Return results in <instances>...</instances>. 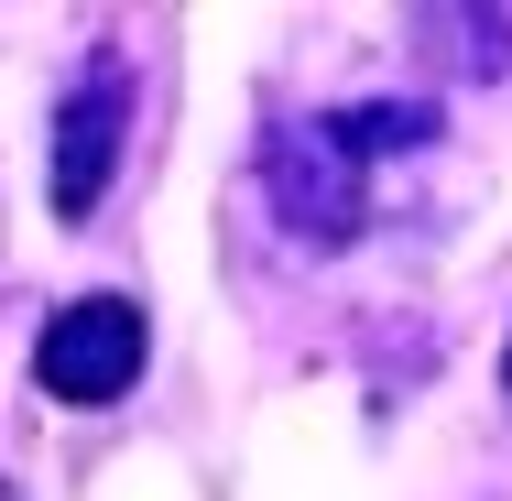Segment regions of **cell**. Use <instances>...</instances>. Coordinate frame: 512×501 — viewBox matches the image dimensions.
Wrapping results in <instances>:
<instances>
[{"label": "cell", "instance_id": "cell-2", "mask_svg": "<svg viewBox=\"0 0 512 501\" xmlns=\"http://www.w3.org/2000/svg\"><path fill=\"white\" fill-rule=\"evenodd\" d=\"M131 371H142V305L131 295H77L33 338V382L55 403H120Z\"/></svg>", "mask_w": 512, "mask_h": 501}, {"label": "cell", "instance_id": "cell-4", "mask_svg": "<svg viewBox=\"0 0 512 501\" xmlns=\"http://www.w3.org/2000/svg\"><path fill=\"white\" fill-rule=\"evenodd\" d=\"M502 382H512V349H502Z\"/></svg>", "mask_w": 512, "mask_h": 501}, {"label": "cell", "instance_id": "cell-3", "mask_svg": "<svg viewBox=\"0 0 512 501\" xmlns=\"http://www.w3.org/2000/svg\"><path fill=\"white\" fill-rule=\"evenodd\" d=\"M120 120H131V77L99 55V66H88L66 99H55V153H44V197H55V218H88V207L109 197Z\"/></svg>", "mask_w": 512, "mask_h": 501}, {"label": "cell", "instance_id": "cell-1", "mask_svg": "<svg viewBox=\"0 0 512 501\" xmlns=\"http://www.w3.org/2000/svg\"><path fill=\"white\" fill-rule=\"evenodd\" d=\"M425 142H436V109H425V99H360V109L284 120V131L262 142L273 218H284L295 240H316V251H338V240L360 229V207H371V164L425 153Z\"/></svg>", "mask_w": 512, "mask_h": 501}, {"label": "cell", "instance_id": "cell-5", "mask_svg": "<svg viewBox=\"0 0 512 501\" xmlns=\"http://www.w3.org/2000/svg\"><path fill=\"white\" fill-rule=\"evenodd\" d=\"M0 501H11V491H0Z\"/></svg>", "mask_w": 512, "mask_h": 501}]
</instances>
